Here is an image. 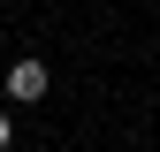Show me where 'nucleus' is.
I'll use <instances>...</instances> for the list:
<instances>
[{
    "label": "nucleus",
    "mask_w": 160,
    "mask_h": 152,
    "mask_svg": "<svg viewBox=\"0 0 160 152\" xmlns=\"http://www.w3.org/2000/svg\"><path fill=\"white\" fill-rule=\"evenodd\" d=\"M0 152H8V114H0Z\"/></svg>",
    "instance_id": "obj_2"
},
{
    "label": "nucleus",
    "mask_w": 160,
    "mask_h": 152,
    "mask_svg": "<svg viewBox=\"0 0 160 152\" xmlns=\"http://www.w3.org/2000/svg\"><path fill=\"white\" fill-rule=\"evenodd\" d=\"M8 99H23V107L46 99V69H38V61H15V69H8Z\"/></svg>",
    "instance_id": "obj_1"
}]
</instances>
